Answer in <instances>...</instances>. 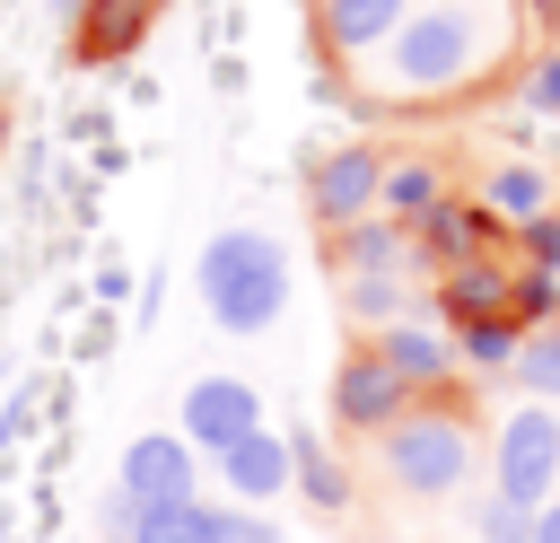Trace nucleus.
<instances>
[{
	"label": "nucleus",
	"instance_id": "15",
	"mask_svg": "<svg viewBox=\"0 0 560 543\" xmlns=\"http://www.w3.org/2000/svg\"><path fill=\"white\" fill-rule=\"evenodd\" d=\"M490 201H499L508 219H525V228H534V219H542V201H551V184H542V166H499V175H490Z\"/></svg>",
	"mask_w": 560,
	"mask_h": 543
},
{
	"label": "nucleus",
	"instance_id": "22",
	"mask_svg": "<svg viewBox=\"0 0 560 543\" xmlns=\"http://www.w3.org/2000/svg\"><path fill=\"white\" fill-rule=\"evenodd\" d=\"M525 105H534V114H560V53L525 70Z\"/></svg>",
	"mask_w": 560,
	"mask_h": 543
},
{
	"label": "nucleus",
	"instance_id": "25",
	"mask_svg": "<svg viewBox=\"0 0 560 543\" xmlns=\"http://www.w3.org/2000/svg\"><path fill=\"white\" fill-rule=\"evenodd\" d=\"M525 245H534V263H551V272H560V219H551V210L525 228Z\"/></svg>",
	"mask_w": 560,
	"mask_h": 543
},
{
	"label": "nucleus",
	"instance_id": "5",
	"mask_svg": "<svg viewBox=\"0 0 560 543\" xmlns=\"http://www.w3.org/2000/svg\"><path fill=\"white\" fill-rule=\"evenodd\" d=\"M402 394H411V385H402L376 350H350V359H341V377H332V412H341L350 429H376V438L402 420Z\"/></svg>",
	"mask_w": 560,
	"mask_h": 543
},
{
	"label": "nucleus",
	"instance_id": "7",
	"mask_svg": "<svg viewBox=\"0 0 560 543\" xmlns=\"http://www.w3.org/2000/svg\"><path fill=\"white\" fill-rule=\"evenodd\" d=\"M376 184H385V158H376V149H332V158L306 166V201H315V219H359Z\"/></svg>",
	"mask_w": 560,
	"mask_h": 543
},
{
	"label": "nucleus",
	"instance_id": "26",
	"mask_svg": "<svg viewBox=\"0 0 560 543\" xmlns=\"http://www.w3.org/2000/svg\"><path fill=\"white\" fill-rule=\"evenodd\" d=\"M385 193H394V201H402V210H420V201H429V166H402V175H394V184H385Z\"/></svg>",
	"mask_w": 560,
	"mask_h": 543
},
{
	"label": "nucleus",
	"instance_id": "20",
	"mask_svg": "<svg viewBox=\"0 0 560 543\" xmlns=\"http://www.w3.org/2000/svg\"><path fill=\"white\" fill-rule=\"evenodd\" d=\"M464 350H472L481 368H499V359H516L525 342H516V324H472V333H464Z\"/></svg>",
	"mask_w": 560,
	"mask_h": 543
},
{
	"label": "nucleus",
	"instance_id": "1",
	"mask_svg": "<svg viewBox=\"0 0 560 543\" xmlns=\"http://www.w3.org/2000/svg\"><path fill=\"white\" fill-rule=\"evenodd\" d=\"M481 9L472 0H429V9H411L402 26H394V44H385V70H394V96H429V88H464L481 61H490V44H481Z\"/></svg>",
	"mask_w": 560,
	"mask_h": 543
},
{
	"label": "nucleus",
	"instance_id": "27",
	"mask_svg": "<svg viewBox=\"0 0 560 543\" xmlns=\"http://www.w3.org/2000/svg\"><path fill=\"white\" fill-rule=\"evenodd\" d=\"M534 543H560V499H551V508L534 517Z\"/></svg>",
	"mask_w": 560,
	"mask_h": 543
},
{
	"label": "nucleus",
	"instance_id": "6",
	"mask_svg": "<svg viewBox=\"0 0 560 543\" xmlns=\"http://www.w3.org/2000/svg\"><path fill=\"white\" fill-rule=\"evenodd\" d=\"M262 429V403H254V385L245 377H201L192 394H184V438H201V447H236V438H254Z\"/></svg>",
	"mask_w": 560,
	"mask_h": 543
},
{
	"label": "nucleus",
	"instance_id": "9",
	"mask_svg": "<svg viewBox=\"0 0 560 543\" xmlns=\"http://www.w3.org/2000/svg\"><path fill=\"white\" fill-rule=\"evenodd\" d=\"M438 307H446L464 333H472V324H508V315H516V280L472 254V263H455V272L438 280Z\"/></svg>",
	"mask_w": 560,
	"mask_h": 543
},
{
	"label": "nucleus",
	"instance_id": "16",
	"mask_svg": "<svg viewBox=\"0 0 560 543\" xmlns=\"http://www.w3.org/2000/svg\"><path fill=\"white\" fill-rule=\"evenodd\" d=\"M289 464H298V482H306V499H315V508H350V482H341V464H332L315 438H298V447H289Z\"/></svg>",
	"mask_w": 560,
	"mask_h": 543
},
{
	"label": "nucleus",
	"instance_id": "21",
	"mask_svg": "<svg viewBox=\"0 0 560 543\" xmlns=\"http://www.w3.org/2000/svg\"><path fill=\"white\" fill-rule=\"evenodd\" d=\"M481 543H534V517L508 508V499H490V508H481Z\"/></svg>",
	"mask_w": 560,
	"mask_h": 543
},
{
	"label": "nucleus",
	"instance_id": "4",
	"mask_svg": "<svg viewBox=\"0 0 560 543\" xmlns=\"http://www.w3.org/2000/svg\"><path fill=\"white\" fill-rule=\"evenodd\" d=\"M551 473H560V420L551 412H516L499 429V499L508 508H534L551 490Z\"/></svg>",
	"mask_w": 560,
	"mask_h": 543
},
{
	"label": "nucleus",
	"instance_id": "23",
	"mask_svg": "<svg viewBox=\"0 0 560 543\" xmlns=\"http://www.w3.org/2000/svg\"><path fill=\"white\" fill-rule=\"evenodd\" d=\"M210 543H280V525H262V517H219V508H210Z\"/></svg>",
	"mask_w": 560,
	"mask_h": 543
},
{
	"label": "nucleus",
	"instance_id": "18",
	"mask_svg": "<svg viewBox=\"0 0 560 543\" xmlns=\"http://www.w3.org/2000/svg\"><path fill=\"white\" fill-rule=\"evenodd\" d=\"M516 377H525L534 394H560V324H551V333H525V350H516Z\"/></svg>",
	"mask_w": 560,
	"mask_h": 543
},
{
	"label": "nucleus",
	"instance_id": "13",
	"mask_svg": "<svg viewBox=\"0 0 560 543\" xmlns=\"http://www.w3.org/2000/svg\"><path fill=\"white\" fill-rule=\"evenodd\" d=\"M219 464H228V482H236L245 499H271V490L298 473V464H289V447H280V438H262V429H254V438H236Z\"/></svg>",
	"mask_w": 560,
	"mask_h": 543
},
{
	"label": "nucleus",
	"instance_id": "12",
	"mask_svg": "<svg viewBox=\"0 0 560 543\" xmlns=\"http://www.w3.org/2000/svg\"><path fill=\"white\" fill-rule=\"evenodd\" d=\"M376 359L402 377V385H438L446 368H455V350L438 342V333H411V324H385V342H376Z\"/></svg>",
	"mask_w": 560,
	"mask_h": 543
},
{
	"label": "nucleus",
	"instance_id": "14",
	"mask_svg": "<svg viewBox=\"0 0 560 543\" xmlns=\"http://www.w3.org/2000/svg\"><path fill=\"white\" fill-rule=\"evenodd\" d=\"M402 254H411V228H394V219H368V228L341 236V263L350 272H394Z\"/></svg>",
	"mask_w": 560,
	"mask_h": 543
},
{
	"label": "nucleus",
	"instance_id": "10",
	"mask_svg": "<svg viewBox=\"0 0 560 543\" xmlns=\"http://www.w3.org/2000/svg\"><path fill=\"white\" fill-rule=\"evenodd\" d=\"M402 18H411V0H315V35H324L332 61L385 44V26H402Z\"/></svg>",
	"mask_w": 560,
	"mask_h": 543
},
{
	"label": "nucleus",
	"instance_id": "24",
	"mask_svg": "<svg viewBox=\"0 0 560 543\" xmlns=\"http://www.w3.org/2000/svg\"><path fill=\"white\" fill-rule=\"evenodd\" d=\"M551 307H560L551 272H525V280H516V315H551Z\"/></svg>",
	"mask_w": 560,
	"mask_h": 543
},
{
	"label": "nucleus",
	"instance_id": "2",
	"mask_svg": "<svg viewBox=\"0 0 560 543\" xmlns=\"http://www.w3.org/2000/svg\"><path fill=\"white\" fill-rule=\"evenodd\" d=\"M201 298H210V324H228V333H262V324L280 315V298H289V263H280V245L254 236V228L210 236V254H201Z\"/></svg>",
	"mask_w": 560,
	"mask_h": 543
},
{
	"label": "nucleus",
	"instance_id": "11",
	"mask_svg": "<svg viewBox=\"0 0 560 543\" xmlns=\"http://www.w3.org/2000/svg\"><path fill=\"white\" fill-rule=\"evenodd\" d=\"M149 9H158V0H79V61H114V53H131L140 26H149Z\"/></svg>",
	"mask_w": 560,
	"mask_h": 543
},
{
	"label": "nucleus",
	"instance_id": "28",
	"mask_svg": "<svg viewBox=\"0 0 560 543\" xmlns=\"http://www.w3.org/2000/svg\"><path fill=\"white\" fill-rule=\"evenodd\" d=\"M525 9H534V18H560V0H525Z\"/></svg>",
	"mask_w": 560,
	"mask_h": 543
},
{
	"label": "nucleus",
	"instance_id": "19",
	"mask_svg": "<svg viewBox=\"0 0 560 543\" xmlns=\"http://www.w3.org/2000/svg\"><path fill=\"white\" fill-rule=\"evenodd\" d=\"M394 307H402L394 272H350V315H359V324H376V315H394Z\"/></svg>",
	"mask_w": 560,
	"mask_h": 543
},
{
	"label": "nucleus",
	"instance_id": "8",
	"mask_svg": "<svg viewBox=\"0 0 560 543\" xmlns=\"http://www.w3.org/2000/svg\"><path fill=\"white\" fill-rule=\"evenodd\" d=\"M122 490H131L140 508H175V499H192V455H184V438H131V455H122Z\"/></svg>",
	"mask_w": 560,
	"mask_h": 543
},
{
	"label": "nucleus",
	"instance_id": "3",
	"mask_svg": "<svg viewBox=\"0 0 560 543\" xmlns=\"http://www.w3.org/2000/svg\"><path fill=\"white\" fill-rule=\"evenodd\" d=\"M376 447H385V473H394L402 490H420V499H438V490H455V482L472 473V438H464V420H446V412H411V420H394Z\"/></svg>",
	"mask_w": 560,
	"mask_h": 543
},
{
	"label": "nucleus",
	"instance_id": "17",
	"mask_svg": "<svg viewBox=\"0 0 560 543\" xmlns=\"http://www.w3.org/2000/svg\"><path fill=\"white\" fill-rule=\"evenodd\" d=\"M472 245H481V219L472 210H429V254L455 272V263H472Z\"/></svg>",
	"mask_w": 560,
	"mask_h": 543
}]
</instances>
